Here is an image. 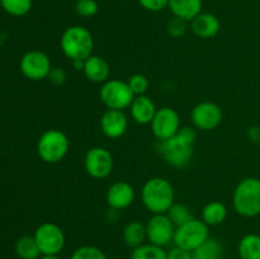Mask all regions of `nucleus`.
Masks as SVG:
<instances>
[{
  "instance_id": "nucleus-1",
  "label": "nucleus",
  "mask_w": 260,
  "mask_h": 259,
  "mask_svg": "<svg viewBox=\"0 0 260 259\" xmlns=\"http://www.w3.org/2000/svg\"><path fill=\"white\" fill-rule=\"evenodd\" d=\"M196 139H197V132L194 127L182 126L178 134L172 139L157 141L156 150L168 164L177 169H183L188 167L192 160L194 154L193 145Z\"/></svg>"
},
{
  "instance_id": "nucleus-2",
  "label": "nucleus",
  "mask_w": 260,
  "mask_h": 259,
  "mask_svg": "<svg viewBox=\"0 0 260 259\" xmlns=\"http://www.w3.org/2000/svg\"><path fill=\"white\" fill-rule=\"evenodd\" d=\"M141 200L146 210L152 215L167 213L175 202L174 188L165 178H150L142 187Z\"/></svg>"
},
{
  "instance_id": "nucleus-3",
  "label": "nucleus",
  "mask_w": 260,
  "mask_h": 259,
  "mask_svg": "<svg viewBox=\"0 0 260 259\" xmlns=\"http://www.w3.org/2000/svg\"><path fill=\"white\" fill-rule=\"evenodd\" d=\"M60 47L63 55L73 61H85L93 55L94 38L90 30L83 25H71L63 30L60 38Z\"/></svg>"
},
{
  "instance_id": "nucleus-4",
  "label": "nucleus",
  "mask_w": 260,
  "mask_h": 259,
  "mask_svg": "<svg viewBox=\"0 0 260 259\" xmlns=\"http://www.w3.org/2000/svg\"><path fill=\"white\" fill-rule=\"evenodd\" d=\"M233 206L236 213L251 218L260 215V179L255 177L244 178L233 193Z\"/></svg>"
},
{
  "instance_id": "nucleus-5",
  "label": "nucleus",
  "mask_w": 260,
  "mask_h": 259,
  "mask_svg": "<svg viewBox=\"0 0 260 259\" xmlns=\"http://www.w3.org/2000/svg\"><path fill=\"white\" fill-rule=\"evenodd\" d=\"M70 150V140L68 135L57 128L43 132L37 142L38 156L47 164H56L65 159Z\"/></svg>"
},
{
  "instance_id": "nucleus-6",
  "label": "nucleus",
  "mask_w": 260,
  "mask_h": 259,
  "mask_svg": "<svg viewBox=\"0 0 260 259\" xmlns=\"http://www.w3.org/2000/svg\"><path fill=\"white\" fill-rule=\"evenodd\" d=\"M99 96L107 109L126 111V109H129L136 95L131 90L127 81L119 80V79H109L106 83L102 84Z\"/></svg>"
},
{
  "instance_id": "nucleus-7",
  "label": "nucleus",
  "mask_w": 260,
  "mask_h": 259,
  "mask_svg": "<svg viewBox=\"0 0 260 259\" xmlns=\"http://www.w3.org/2000/svg\"><path fill=\"white\" fill-rule=\"evenodd\" d=\"M208 238H210L208 226L202 220L193 217L188 222L175 228L173 243L174 245L193 251Z\"/></svg>"
},
{
  "instance_id": "nucleus-8",
  "label": "nucleus",
  "mask_w": 260,
  "mask_h": 259,
  "mask_svg": "<svg viewBox=\"0 0 260 259\" xmlns=\"http://www.w3.org/2000/svg\"><path fill=\"white\" fill-rule=\"evenodd\" d=\"M35 239L42 255H58L65 248L63 230L53 222H43L36 229Z\"/></svg>"
},
{
  "instance_id": "nucleus-9",
  "label": "nucleus",
  "mask_w": 260,
  "mask_h": 259,
  "mask_svg": "<svg viewBox=\"0 0 260 259\" xmlns=\"http://www.w3.org/2000/svg\"><path fill=\"white\" fill-rule=\"evenodd\" d=\"M20 73L24 78L30 81H41L48 78L52 63L50 57L45 52L38 50H32L22 56L19 62Z\"/></svg>"
},
{
  "instance_id": "nucleus-10",
  "label": "nucleus",
  "mask_w": 260,
  "mask_h": 259,
  "mask_svg": "<svg viewBox=\"0 0 260 259\" xmlns=\"http://www.w3.org/2000/svg\"><path fill=\"white\" fill-rule=\"evenodd\" d=\"M222 119V108L217 103L210 101L201 102L190 112V121L193 127L201 131H212L217 128Z\"/></svg>"
},
{
  "instance_id": "nucleus-11",
  "label": "nucleus",
  "mask_w": 260,
  "mask_h": 259,
  "mask_svg": "<svg viewBox=\"0 0 260 259\" xmlns=\"http://www.w3.org/2000/svg\"><path fill=\"white\" fill-rule=\"evenodd\" d=\"M152 135L157 141H165L172 139L180 130V118L178 112L172 107L157 108L154 119L150 123Z\"/></svg>"
},
{
  "instance_id": "nucleus-12",
  "label": "nucleus",
  "mask_w": 260,
  "mask_h": 259,
  "mask_svg": "<svg viewBox=\"0 0 260 259\" xmlns=\"http://www.w3.org/2000/svg\"><path fill=\"white\" fill-rule=\"evenodd\" d=\"M113 164L114 161L111 151L102 146L91 147L84 157L85 172L94 179H104L111 175Z\"/></svg>"
},
{
  "instance_id": "nucleus-13",
  "label": "nucleus",
  "mask_w": 260,
  "mask_h": 259,
  "mask_svg": "<svg viewBox=\"0 0 260 259\" xmlns=\"http://www.w3.org/2000/svg\"><path fill=\"white\" fill-rule=\"evenodd\" d=\"M175 225L167 213L152 215L146 223V238L149 243L159 246H167L174 239Z\"/></svg>"
},
{
  "instance_id": "nucleus-14",
  "label": "nucleus",
  "mask_w": 260,
  "mask_h": 259,
  "mask_svg": "<svg viewBox=\"0 0 260 259\" xmlns=\"http://www.w3.org/2000/svg\"><path fill=\"white\" fill-rule=\"evenodd\" d=\"M136 192L131 183L119 180L113 183L107 190L106 201L109 207L114 211H121L129 207L134 203Z\"/></svg>"
},
{
  "instance_id": "nucleus-15",
  "label": "nucleus",
  "mask_w": 260,
  "mask_h": 259,
  "mask_svg": "<svg viewBox=\"0 0 260 259\" xmlns=\"http://www.w3.org/2000/svg\"><path fill=\"white\" fill-rule=\"evenodd\" d=\"M101 130L109 139H119L123 136L128 127V119L124 111L107 109L101 117Z\"/></svg>"
},
{
  "instance_id": "nucleus-16",
  "label": "nucleus",
  "mask_w": 260,
  "mask_h": 259,
  "mask_svg": "<svg viewBox=\"0 0 260 259\" xmlns=\"http://www.w3.org/2000/svg\"><path fill=\"white\" fill-rule=\"evenodd\" d=\"M84 75L89 81L95 84H103L109 80L111 75V66L108 61L98 55H91L84 61Z\"/></svg>"
},
{
  "instance_id": "nucleus-17",
  "label": "nucleus",
  "mask_w": 260,
  "mask_h": 259,
  "mask_svg": "<svg viewBox=\"0 0 260 259\" xmlns=\"http://www.w3.org/2000/svg\"><path fill=\"white\" fill-rule=\"evenodd\" d=\"M193 33L203 40H210L216 37L221 29V22L212 13H200L190 22Z\"/></svg>"
},
{
  "instance_id": "nucleus-18",
  "label": "nucleus",
  "mask_w": 260,
  "mask_h": 259,
  "mask_svg": "<svg viewBox=\"0 0 260 259\" xmlns=\"http://www.w3.org/2000/svg\"><path fill=\"white\" fill-rule=\"evenodd\" d=\"M156 106H155L154 101L150 96L145 95H136L134 102H132L131 107H129V112H131V117L136 123L139 124H150L154 119L155 114H156Z\"/></svg>"
},
{
  "instance_id": "nucleus-19",
  "label": "nucleus",
  "mask_w": 260,
  "mask_h": 259,
  "mask_svg": "<svg viewBox=\"0 0 260 259\" xmlns=\"http://www.w3.org/2000/svg\"><path fill=\"white\" fill-rule=\"evenodd\" d=\"M202 0H169V10L173 17L190 23L200 13H202Z\"/></svg>"
},
{
  "instance_id": "nucleus-20",
  "label": "nucleus",
  "mask_w": 260,
  "mask_h": 259,
  "mask_svg": "<svg viewBox=\"0 0 260 259\" xmlns=\"http://www.w3.org/2000/svg\"><path fill=\"white\" fill-rule=\"evenodd\" d=\"M228 217V207L225 203L220 201H211L203 207L202 218L201 220L210 228V226H218Z\"/></svg>"
},
{
  "instance_id": "nucleus-21",
  "label": "nucleus",
  "mask_w": 260,
  "mask_h": 259,
  "mask_svg": "<svg viewBox=\"0 0 260 259\" xmlns=\"http://www.w3.org/2000/svg\"><path fill=\"white\" fill-rule=\"evenodd\" d=\"M123 241L128 248L135 249L145 244L146 240V225L140 221H131L123 229Z\"/></svg>"
},
{
  "instance_id": "nucleus-22",
  "label": "nucleus",
  "mask_w": 260,
  "mask_h": 259,
  "mask_svg": "<svg viewBox=\"0 0 260 259\" xmlns=\"http://www.w3.org/2000/svg\"><path fill=\"white\" fill-rule=\"evenodd\" d=\"M223 246L217 238H208L192 251L193 259H221Z\"/></svg>"
},
{
  "instance_id": "nucleus-23",
  "label": "nucleus",
  "mask_w": 260,
  "mask_h": 259,
  "mask_svg": "<svg viewBox=\"0 0 260 259\" xmlns=\"http://www.w3.org/2000/svg\"><path fill=\"white\" fill-rule=\"evenodd\" d=\"M240 259H260V235L246 234L241 238L238 245Z\"/></svg>"
},
{
  "instance_id": "nucleus-24",
  "label": "nucleus",
  "mask_w": 260,
  "mask_h": 259,
  "mask_svg": "<svg viewBox=\"0 0 260 259\" xmlns=\"http://www.w3.org/2000/svg\"><path fill=\"white\" fill-rule=\"evenodd\" d=\"M15 253L20 259H40V248L36 243L35 236L24 235L19 238L15 243Z\"/></svg>"
},
{
  "instance_id": "nucleus-25",
  "label": "nucleus",
  "mask_w": 260,
  "mask_h": 259,
  "mask_svg": "<svg viewBox=\"0 0 260 259\" xmlns=\"http://www.w3.org/2000/svg\"><path fill=\"white\" fill-rule=\"evenodd\" d=\"M131 259H167V250L151 243L142 244L132 249Z\"/></svg>"
},
{
  "instance_id": "nucleus-26",
  "label": "nucleus",
  "mask_w": 260,
  "mask_h": 259,
  "mask_svg": "<svg viewBox=\"0 0 260 259\" xmlns=\"http://www.w3.org/2000/svg\"><path fill=\"white\" fill-rule=\"evenodd\" d=\"M32 0H0V7L12 17H24L32 9Z\"/></svg>"
},
{
  "instance_id": "nucleus-27",
  "label": "nucleus",
  "mask_w": 260,
  "mask_h": 259,
  "mask_svg": "<svg viewBox=\"0 0 260 259\" xmlns=\"http://www.w3.org/2000/svg\"><path fill=\"white\" fill-rule=\"evenodd\" d=\"M168 217L172 220V222L174 223L175 228L177 226L183 225V223L188 222L189 220H192L193 215H192V211L189 210V207L183 203H177L174 202L173 203L172 207L168 210L167 212Z\"/></svg>"
},
{
  "instance_id": "nucleus-28",
  "label": "nucleus",
  "mask_w": 260,
  "mask_h": 259,
  "mask_svg": "<svg viewBox=\"0 0 260 259\" xmlns=\"http://www.w3.org/2000/svg\"><path fill=\"white\" fill-rule=\"evenodd\" d=\"M70 259H108L102 249L93 245H83L73 251Z\"/></svg>"
},
{
  "instance_id": "nucleus-29",
  "label": "nucleus",
  "mask_w": 260,
  "mask_h": 259,
  "mask_svg": "<svg viewBox=\"0 0 260 259\" xmlns=\"http://www.w3.org/2000/svg\"><path fill=\"white\" fill-rule=\"evenodd\" d=\"M127 83H128L129 88L134 91L135 95H145L149 90L150 81L144 74H134L132 76H129Z\"/></svg>"
},
{
  "instance_id": "nucleus-30",
  "label": "nucleus",
  "mask_w": 260,
  "mask_h": 259,
  "mask_svg": "<svg viewBox=\"0 0 260 259\" xmlns=\"http://www.w3.org/2000/svg\"><path fill=\"white\" fill-rule=\"evenodd\" d=\"M75 10L80 17L91 18L98 13L99 4L96 0H78Z\"/></svg>"
},
{
  "instance_id": "nucleus-31",
  "label": "nucleus",
  "mask_w": 260,
  "mask_h": 259,
  "mask_svg": "<svg viewBox=\"0 0 260 259\" xmlns=\"http://www.w3.org/2000/svg\"><path fill=\"white\" fill-rule=\"evenodd\" d=\"M168 35L173 38H180L187 32V22L179 19V18L173 17L167 24Z\"/></svg>"
},
{
  "instance_id": "nucleus-32",
  "label": "nucleus",
  "mask_w": 260,
  "mask_h": 259,
  "mask_svg": "<svg viewBox=\"0 0 260 259\" xmlns=\"http://www.w3.org/2000/svg\"><path fill=\"white\" fill-rule=\"evenodd\" d=\"M141 8L151 13L160 12L169 5V0H137Z\"/></svg>"
},
{
  "instance_id": "nucleus-33",
  "label": "nucleus",
  "mask_w": 260,
  "mask_h": 259,
  "mask_svg": "<svg viewBox=\"0 0 260 259\" xmlns=\"http://www.w3.org/2000/svg\"><path fill=\"white\" fill-rule=\"evenodd\" d=\"M167 259H193V256L190 250L174 245L172 249L167 250Z\"/></svg>"
},
{
  "instance_id": "nucleus-34",
  "label": "nucleus",
  "mask_w": 260,
  "mask_h": 259,
  "mask_svg": "<svg viewBox=\"0 0 260 259\" xmlns=\"http://www.w3.org/2000/svg\"><path fill=\"white\" fill-rule=\"evenodd\" d=\"M66 78H68V74L62 68H52L47 79L53 85H62L66 81Z\"/></svg>"
},
{
  "instance_id": "nucleus-35",
  "label": "nucleus",
  "mask_w": 260,
  "mask_h": 259,
  "mask_svg": "<svg viewBox=\"0 0 260 259\" xmlns=\"http://www.w3.org/2000/svg\"><path fill=\"white\" fill-rule=\"evenodd\" d=\"M248 137L254 142L260 141V127L259 126H251L248 130Z\"/></svg>"
},
{
  "instance_id": "nucleus-36",
  "label": "nucleus",
  "mask_w": 260,
  "mask_h": 259,
  "mask_svg": "<svg viewBox=\"0 0 260 259\" xmlns=\"http://www.w3.org/2000/svg\"><path fill=\"white\" fill-rule=\"evenodd\" d=\"M40 259H61L58 255H41Z\"/></svg>"
},
{
  "instance_id": "nucleus-37",
  "label": "nucleus",
  "mask_w": 260,
  "mask_h": 259,
  "mask_svg": "<svg viewBox=\"0 0 260 259\" xmlns=\"http://www.w3.org/2000/svg\"><path fill=\"white\" fill-rule=\"evenodd\" d=\"M258 145H259V147H260V141H259V142H258Z\"/></svg>"
},
{
  "instance_id": "nucleus-38",
  "label": "nucleus",
  "mask_w": 260,
  "mask_h": 259,
  "mask_svg": "<svg viewBox=\"0 0 260 259\" xmlns=\"http://www.w3.org/2000/svg\"><path fill=\"white\" fill-rule=\"evenodd\" d=\"M221 259H222V258H221Z\"/></svg>"
}]
</instances>
